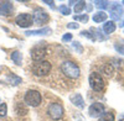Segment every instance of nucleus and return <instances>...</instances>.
<instances>
[{
    "instance_id": "obj_18",
    "label": "nucleus",
    "mask_w": 124,
    "mask_h": 121,
    "mask_svg": "<svg viewBox=\"0 0 124 121\" xmlns=\"http://www.w3.org/2000/svg\"><path fill=\"white\" fill-rule=\"evenodd\" d=\"M114 119H116L114 114L108 111V113H103V114L99 116L98 121H114Z\"/></svg>"
},
{
    "instance_id": "obj_24",
    "label": "nucleus",
    "mask_w": 124,
    "mask_h": 121,
    "mask_svg": "<svg viewBox=\"0 0 124 121\" xmlns=\"http://www.w3.org/2000/svg\"><path fill=\"white\" fill-rule=\"evenodd\" d=\"M72 47L75 48V51H76L77 53H83V51H85V49H83V46H82L79 42H77V41H73V42H72Z\"/></svg>"
},
{
    "instance_id": "obj_14",
    "label": "nucleus",
    "mask_w": 124,
    "mask_h": 121,
    "mask_svg": "<svg viewBox=\"0 0 124 121\" xmlns=\"http://www.w3.org/2000/svg\"><path fill=\"white\" fill-rule=\"evenodd\" d=\"M6 82L9 83V84H11V85H19V84H21V78L20 77H17L16 74H14V73H9L8 75H6Z\"/></svg>"
},
{
    "instance_id": "obj_16",
    "label": "nucleus",
    "mask_w": 124,
    "mask_h": 121,
    "mask_svg": "<svg viewBox=\"0 0 124 121\" xmlns=\"http://www.w3.org/2000/svg\"><path fill=\"white\" fill-rule=\"evenodd\" d=\"M107 17H108V15L104 11H98V13H96L94 15H93V21L97 22V24L104 22L106 20H107Z\"/></svg>"
},
{
    "instance_id": "obj_10",
    "label": "nucleus",
    "mask_w": 124,
    "mask_h": 121,
    "mask_svg": "<svg viewBox=\"0 0 124 121\" xmlns=\"http://www.w3.org/2000/svg\"><path fill=\"white\" fill-rule=\"evenodd\" d=\"M123 15V7L118 3H113L110 6V19L112 21H118Z\"/></svg>"
},
{
    "instance_id": "obj_19",
    "label": "nucleus",
    "mask_w": 124,
    "mask_h": 121,
    "mask_svg": "<svg viewBox=\"0 0 124 121\" xmlns=\"http://www.w3.org/2000/svg\"><path fill=\"white\" fill-rule=\"evenodd\" d=\"M109 1H107V0H99V1H94V5L96 7H98L99 11H103L104 9H108L109 7Z\"/></svg>"
},
{
    "instance_id": "obj_25",
    "label": "nucleus",
    "mask_w": 124,
    "mask_h": 121,
    "mask_svg": "<svg viewBox=\"0 0 124 121\" xmlns=\"http://www.w3.org/2000/svg\"><path fill=\"white\" fill-rule=\"evenodd\" d=\"M58 11H60L62 15H70V14H71V9H70V6H67V5H61V6L58 7Z\"/></svg>"
},
{
    "instance_id": "obj_26",
    "label": "nucleus",
    "mask_w": 124,
    "mask_h": 121,
    "mask_svg": "<svg viewBox=\"0 0 124 121\" xmlns=\"http://www.w3.org/2000/svg\"><path fill=\"white\" fill-rule=\"evenodd\" d=\"M75 20L76 21H79L82 24H86L88 21V15L87 14H83V15H76L75 16Z\"/></svg>"
},
{
    "instance_id": "obj_35",
    "label": "nucleus",
    "mask_w": 124,
    "mask_h": 121,
    "mask_svg": "<svg viewBox=\"0 0 124 121\" xmlns=\"http://www.w3.org/2000/svg\"><path fill=\"white\" fill-rule=\"evenodd\" d=\"M122 4H123V5H124V0H123V1H122Z\"/></svg>"
},
{
    "instance_id": "obj_37",
    "label": "nucleus",
    "mask_w": 124,
    "mask_h": 121,
    "mask_svg": "<svg viewBox=\"0 0 124 121\" xmlns=\"http://www.w3.org/2000/svg\"><path fill=\"white\" fill-rule=\"evenodd\" d=\"M0 103H1V100H0Z\"/></svg>"
},
{
    "instance_id": "obj_31",
    "label": "nucleus",
    "mask_w": 124,
    "mask_h": 121,
    "mask_svg": "<svg viewBox=\"0 0 124 121\" xmlns=\"http://www.w3.org/2000/svg\"><path fill=\"white\" fill-rule=\"evenodd\" d=\"M86 9H87L88 13H91L92 10H93V5H92V4H86Z\"/></svg>"
},
{
    "instance_id": "obj_4",
    "label": "nucleus",
    "mask_w": 124,
    "mask_h": 121,
    "mask_svg": "<svg viewBox=\"0 0 124 121\" xmlns=\"http://www.w3.org/2000/svg\"><path fill=\"white\" fill-rule=\"evenodd\" d=\"M88 82H89V87L94 90V92H102L104 89V79L102 78V75L97 72H93L89 74V78H88Z\"/></svg>"
},
{
    "instance_id": "obj_1",
    "label": "nucleus",
    "mask_w": 124,
    "mask_h": 121,
    "mask_svg": "<svg viewBox=\"0 0 124 121\" xmlns=\"http://www.w3.org/2000/svg\"><path fill=\"white\" fill-rule=\"evenodd\" d=\"M60 69L63 73V75L70 78V79H77L81 75L79 67L75 62H72V60H65V62H62L60 66Z\"/></svg>"
},
{
    "instance_id": "obj_32",
    "label": "nucleus",
    "mask_w": 124,
    "mask_h": 121,
    "mask_svg": "<svg viewBox=\"0 0 124 121\" xmlns=\"http://www.w3.org/2000/svg\"><path fill=\"white\" fill-rule=\"evenodd\" d=\"M68 4H70V5H76L77 1H76V0H71V1H68Z\"/></svg>"
},
{
    "instance_id": "obj_7",
    "label": "nucleus",
    "mask_w": 124,
    "mask_h": 121,
    "mask_svg": "<svg viewBox=\"0 0 124 121\" xmlns=\"http://www.w3.org/2000/svg\"><path fill=\"white\" fill-rule=\"evenodd\" d=\"M50 16L46 11H44L42 9H35L34 10V14H32V21L34 24L37 25H45L48 22Z\"/></svg>"
},
{
    "instance_id": "obj_20",
    "label": "nucleus",
    "mask_w": 124,
    "mask_h": 121,
    "mask_svg": "<svg viewBox=\"0 0 124 121\" xmlns=\"http://www.w3.org/2000/svg\"><path fill=\"white\" fill-rule=\"evenodd\" d=\"M114 48H116V51L118 53L124 56V41L123 40H117V41L114 42Z\"/></svg>"
},
{
    "instance_id": "obj_8",
    "label": "nucleus",
    "mask_w": 124,
    "mask_h": 121,
    "mask_svg": "<svg viewBox=\"0 0 124 121\" xmlns=\"http://www.w3.org/2000/svg\"><path fill=\"white\" fill-rule=\"evenodd\" d=\"M15 22L17 26L20 27H30L31 25H34V21H32V15H30L27 13H21L19 14L16 17H15Z\"/></svg>"
},
{
    "instance_id": "obj_34",
    "label": "nucleus",
    "mask_w": 124,
    "mask_h": 121,
    "mask_svg": "<svg viewBox=\"0 0 124 121\" xmlns=\"http://www.w3.org/2000/svg\"><path fill=\"white\" fill-rule=\"evenodd\" d=\"M120 117H122V119H123V117H124V114H123V115H122V116H120Z\"/></svg>"
},
{
    "instance_id": "obj_21",
    "label": "nucleus",
    "mask_w": 124,
    "mask_h": 121,
    "mask_svg": "<svg viewBox=\"0 0 124 121\" xmlns=\"http://www.w3.org/2000/svg\"><path fill=\"white\" fill-rule=\"evenodd\" d=\"M86 4H87V3L83 1V0H81V1H77V4L75 5V13L81 15V13L83 11V9L86 7Z\"/></svg>"
},
{
    "instance_id": "obj_17",
    "label": "nucleus",
    "mask_w": 124,
    "mask_h": 121,
    "mask_svg": "<svg viewBox=\"0 0 124 121\" xmlns=\"http://www.w3.org/2000/svg\"><path fill=\"white\" fill-rule=\"evenodd\" d=\"M10 58H11V60H13L15 64L20 66V64H21V62H23V53L20 52V51H15V52L11 53Z\"/></svg>"
},
{
    "instance_id": "obj_15",
    "label": "nucleus",
    "mask_w": 124,
    "mask_h": 121,
    "mask_svg": "<svg viewBox=\"0 0 124 121\" xmlns=\"http://www.w3.org/2000/svg\"><path fill=\"white\" fill-rule=\"evenodd\" d=\"M116 24H114V21H107L104 25H103V31H104L107 35H109V34H113L116 31Z\"/></svg>"
},
{
    "instance_id": "obj_38",
    "label": "nucleus",
    "mask_w": 124,
    "mask_h": 121,
    "mask_svg": "<svg viewBox=\"0 0 124 121\" xmlns=\"http://www.w3.org/2000/svg\"><path fill=\"white\" fill-rule=\"evenodd\" d=\"M123 34H124V32H123Z\"/></svg>"
},
{
    "instance_id": "obj_27",
    "label": "nucleus",
    "mask_w": 124,
    "mask_h": 121,
    "mask_svg": "<svg viewBox=\"0 0 124 121\" xmlns=\"http://www.w3.org/2000/svg\"><path fill=\"white\" fill-rule=\"evenodd\" d=\"M8 114V105L5 103L0 104V117H4Z\"/></svg>"
},
{
    "instance_id": "obj_3",
    "label": "nucleus",
    "mask_w": 124,
    "mask_h": 121,
    "mask_svg": "<svg viewBox=\"0 0 124 121\" xmlns=\"http://www.w3.org/2000/svg\"><path fill=\"white\" fill-rule=\"evenodd\" d=\"M51 63L48 60H40V62H35L32 66V73L36 77H46L51 72Z\"/></svg>"
},
{
    "instance_id": "obj_23",
    "label": "nucleus",
    "mask_w": 124,
    "mask_h": 121,
    "mask_svg": "<svg viewBox=\"0 0 124 121\" xmlns=\"http://www.w3.org/2000/svg\"><path fill=\"white\" fill-rule=\"evenodd\" d=\"M102 72L104 73L106 75L110 77V75L113 74V66H112V64H106V66H103V68H102Z\"/></svg>"
},
{
    "instance_id": "obj_30",
    "label": "nucleus",
    "mask_w": 124,
    "mask_h": 121,
    "mask_svg": "<svg viewBox=\"0 0 124 121\" xmlns=\"http://www.w3.org/2000/svg\"><path fill=\"white\" fill-rule=\"evenodd\" d=\"M44 3L47 4L48 6H51L52 9H55V1H54V0H44Z\"/></svg>"
},
{
    "instance_id": "obj_28",
    "label": "nucleus",
    "mask_w": 124,
    "mask_h": 121,
    "mask_svg": "<svg viewBox=\"0 0 124 121\" xmlns=\"http://www.w3.org/2000/svg\"><path fill=\"white\" fill-rule=\"evenodd\" d=\"M72 38H73V35L72 34H65L62 36V42H71Z\"/></svg>"
},
{
    "instance_id": "obj_22",
    "label": "nucleus",
    "mask_w": 124,
    "mask_h": 121,
    "mask_svg": "<svg viewBox=\"0 0 124 121\" xmlns=\"http://www.w3.org/2000/svg\"><path fill=\"white\" fill-rule=\"evenodd\" d=\"M79 35H81V36H83V37H86V38H88V40H91V41H93V42L96 41L94 36H93V34L89 31V30H83V31H81Z\"/></svg>"
},
{
    "instance_id": "obj_6",
    "label": "nucleus",
    "mask_w": 124,
    "mask_h": 121,
    "mask_svg": "<svg viewBox=\"0 0 124 121\" xmlns=\"http://www.w3.org/2000/svg\"><path fill=\"white\" fill-rule=\"evenodd\" d=\"M47 114L48 116L52 119V120H60L65 115V110H63V106L58 103H52L50 104L48 108H47Z\"/></svg>"
},
{
    "instance_id": "obj_5",
    "label": "nucleus",
    "mask_w": 124,
    "mask_h": 121,
    "mask_svg": "<svg viewBox=\"0 0 124 121\" xmlns=\"http://www.w3.org/2000/svg\"><path fill=\"white\" fill-rule=\"evenodd\" d=\"M46 42H39L36 46H34L31 48V58H32L35 62H40V60H44L45 56H46Z\"/></svg>"
},
{
    "instance_id": "obj_9",
    "label": "nucleus",
    "mask_w": 124,
    "mask_h": 121,
    "mask_svg": "<svg viewBox=\"0 0 124 121\" xmlns=\"http://www.w3.org/2000/svg\"><path fill=\"white\" fill-rule=\"evenodd\" d=\"M104 113V105L102 103H93L88 108V115L91 117H99Z\"/></svg>"
},
{
    "instance_id": "obj_11",
    "label": "nucleus",
    "mask_w": 124,
    "mask_h": 121,
    "mask_svg": "<svg viewBox=\"0 0 124 121\" xmlns=\"http://www.w3.org/2000/svg\"><path fill=\"white\" fill-rule=\"evenodd\" d=\"M70 101L75 106L79 108V109L85 108V100H83V98H82V95L78 94V93H75V94L70 95Z\"/></svg>"
},
{
    "instance_id": "obj_12",
    "label": "nucleus",
    "mask_w": 124,
    "mask_h": 121,
    "mask_svg": "<svg viewBox=\"0 0 124 121\" xmlns=\"http://www.w3.org/2000/svg\"><path fill=\"white\" fill-rule=\"evenodd\" d=\"M13 11V3L11 1H1L0 4V15L6 16L10 15Z\"/></svg>"
},
{
    "instance_id": "obj_36",
    "label": "nucleus",
    "mask_w": 124,
    "mask_h": 121,
    "mask_svg": "<svg viewBox=\"0 0 124 121\" xmlns=\"http://www.w3.org/2000/svg\"><path fill=\"white\" fill-rule=\"evenodd\" d=\"M119 121H124V119H122V120H119Z\"/></svg>"
},
{
    "instance_id": "obj_13",
    "label": "nucleus",
    "mask_w": 124,
    "mask_h": 121,
    "mask_svg": "<svg viewBox=\"0 0 124 121\" xmlns=\"http://www.w3.org/2000/svg\"><path fill=\"white\" fill-rule=\"evenodd\" d=\"M51 34V28L50 27H42L40 30H29L25 32L26 36H41V35H48Z\"/></svg>"
},
{
    "instance_id": "obj_2",
    "label": "nucleus",
    "mask_w": 124,
    "mask_h": 121,
    "mask_svg": "<svg viewBox=\"0 0 124 121\" xmlns=\"http://www.w3.org/2000/svg\"><path fill=\"white\" fill-rule=\"evenodd\" d=\"M24 101L27 106H31V108H37L41 105V101H42V96H41V93L39 90H35V89H30L25 93V96H24Z\"/></svg>"
},
{
    "instance_id": "obj_33",
    "label": "nucleus",
    "mask_w": 124,
    "mask_h": 121,
    "mask_svg": "<svg viewBox=\"0 0 124 121\" xmlns=\"http://www.w3.org/2000/svg\"><path fill=\"white\" fill-rule=\"evenodd\" d=\"M120 26H124V21H123V24H120Z\"/></svg>"
},
{
    "instance_id": "obj_29",
    "label": "nucleus",
    "mask_w": 124,
    "mask_h": 121,
    "mask_svg": "<svg viewBox=\"0 0 124 121\" xmlns=\"http://www.w3.org/2000/svg\"><path fill=\"white\" fill-rule=\"evenodd\" d=\"M67 28L68 30H77V28H79V24H77V22H68L67 24Z\"/></svg>"
}]
</instances>
